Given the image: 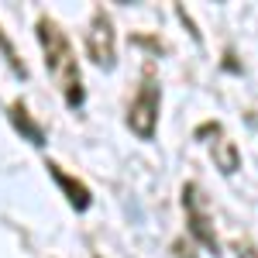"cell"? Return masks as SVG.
<instances>
[{
  "instance_id": "8fae6325",
  "label": "cell",
  "mask_w": 258,
  "mask_h": 258,
  "mask_svg": "<svg viewBox=\"0 0 258 258\" xmlns=\"http://www.w3.org/2000/svg\"><path fill=\"white\" fill-rule=\"evenodd\" d=\"M97 258H100V255H97Z\"/></svg>"
},
{
  "instance_id": "52a82bcc",
  "label": "cell",
  "mask_w": 258,
  "mask_h": 258,
  "mask_svg": "<svg viewBox=\"0 0 258 258\" xmlns=\"http://www.w3.org/2000/svg\"><path fill=\"white\" fill-rule=\"evenodd\" d=\"M7 120H11V127H14L28 145H35V148L45 145V131L38 127V120L28 114V103H24V100H14V103L7 107Z\"/></svg>"
},
{
  "instance_id": "3957f363",
  "label": "cell",
  "mask_w": 258,
  "mask_h": 258,
  "mask_svg": "<svg viewBox=\"0 0 258 258\" xmlns=\"http://www.w3.org/2000/svg\"><path fill=\"white\" fill-rule=\"evenodd\" d=\"M86 55L97 69H114V59H117V31H114V21L110 14L97 7L93 18H90V28H86Z\"/></svg>"
},
{
  "instance_id": "ba28073f",
  "label": "cell",
  "mask_w": 258,
  "mask_h": 258,
  "mask_svg": "<svg viewBox=\"0 0 258 258\" xmlns=\"http://www.w3.org/2000/svg\"><path fill=\"white\" fill-rule=\"evenodd\" d=\"M0 55L7 59V66L14 69V76H18V80H24V76H28V69H24V62H21L18 48H14V41L4 35V28H0Z\"/></svg>"
},
{
  "instance_id": "30bf717a",
  "label": "cell",
  "mask_w": 258,
  "mask_h": 258,
  "mask_svg": "<svg viewBox=\"0 0 258 258\" xmlns=\"http://www.w3.org/2000/svg\"><path fill=\"white\" fill-rule=\"evenodd\" d=\"M234 258H255V248H251L248 241H238V244H234Z\"/></svg>"
},
{
  "instance_id": "9c48e42d",
  "label": "cell",
  "mask_w": 258,
  "mask_h": 258,
  "mask_svg": "<svg viewBox=\"0 0 258 258\" xmlns=\"http://www.w3.org/2000/svg\"><path fill=\"white\" fill-rule=\"evenodd\" d=\"M172 251H176V258H197V255H193V248H189V241H176Z\"/></svg>"
},
{
  "instance_id": "5b68a950",
  "label": "cell",
  "mask_w": 258,
  "mask_h": 258,
  "mask_svg": "<svg viewBox=\"0 0 258 258\" xmlns=\"http://www.w3.org/2000/svg\"><path fill=\"white\" fill-rule=\"evenodd\" d=\"M197 138L207 141V148H210V159H214V165H217L224 176H234L241 169V152L238 145L224 135V127H220L217 120H210V124H200L197 127Z\"/></svg>"
},
{
  "instance_id": "6da1fadb",
  "label": "cell",
  "mask_w": 258,
  "mask_h": 258,
  "mask_svg": "<svg viewBox=\"0 0 258 258\" xmlns=\"http://www.w3.org/2000/svg\"><path fill=\"white\" fill-rule=\"evenodd\" d=\"M35 35H38V45H41V55H45V69H48V76H52L55 86L62 90L66 103H69L73 110H80L83 100H86V90H83L80 62H76V52H73L69 35H66L52 18H38Z\"/></svg>"
},
{
  "instance_id": "7a4b0ae2",
  "label": "cell",
  "mask_w": 258,
  "mask_h": 258,
  "mask_svg": "<svg viewBox=\"0 0 258 258\" xmlns=\"http://www.w3.org/2000/svg\"><path fill=\"white\" fill-rule=\"evenodd\" d=\"M159 103H162V86L155 80V73H145L138 93L127 107V127L131 135L141 141H152L155 138V127H159Z\"/></svg>"
},
{
  "instance_id": "8992f818",
  "label": "cell",
  "mask_w": 258,
  "mask_h": 258,
  "mask_svg": "<svg viewBox=\"0 0 258 258\" xmlns=\"http://www.w3.org/2000/svg\"><path fill=\"white\" fill-rule=\"evenodd\" d=\"M45 169H48V176L55 179V186H59L62 193H66V200H69V207L76 210V214H86L90 207H93V193H90V186L86 182H80L76 176H69L66 169H62L59 162H45Z\"/></svg>"
},
{
  "instance_id": "277c9868",
  "label": "cell",
  "mask_w": 258,
  "mask_h": 258,
  "mask_svg": "<svg viewBox=\"0 0 258 258\" xmlns=\"http://www.w3.org/2000/svg\"><path fill=\"white\" fill-rule=\"evenodd\" d=\"M182 210H186V224H189V234L197 238V244H203L210 255H220L217 231H214V224H210V214H207V207H203V197H200L197 182H186V186H182Z\"/></svg>"
}]
</instances>
